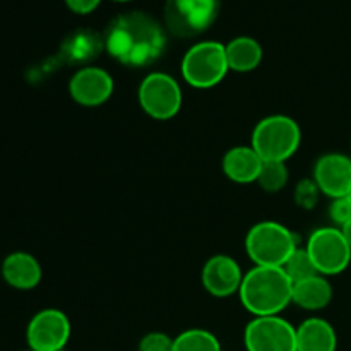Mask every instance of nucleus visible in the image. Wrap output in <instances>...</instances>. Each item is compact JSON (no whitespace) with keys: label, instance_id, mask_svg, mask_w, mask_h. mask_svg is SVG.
Returning <instances> with one entry per match:
<instances>
[{"label":"nucleus","instance_id":"f257e3e1","mask_svg":"<svg viewBox=\"0 0 351 351\" xmlns=\"http://www.w3.org/2000/svg\"><path fill=\"white\" fill-rule=\"evenodd\" d=\"M108 53L127 67H146L161 57L167 34L161 24L146 12H125L110 23L105 34Z\"/></svg>","mask_w":351,"mask_h":351},{"label":"nucleus","instance_id":"f03ea898","mask_svg":"<svg viewBox=\"0 0 351 351\" xmlns=\"http://www.w3.org/2000/svg\"><path fill=\"white\" fill-rule=\"evenodd\" d=\"M240 302L254 317L280 315L293 297V281L283 267L254 266L239 290Z\"/></svg>","mask_w":351,"mask_h":351},{"label":"nucleus","instance_id":"7ed1b4c3","mask_svg":"<svg viewBox=\"0 0 351 351\" xmlns=\"http://www.w3.org/2000/svg\"><path fill=\"white\" fill-rule=\"evenodd\" d=\"M297 249L295 233L276 221L257 223L245 237L247 256L256 266L283 267Z\"/></svg>","mask_w":351,"mask_h":351},{"label":"nucleus","instance_id":"20e7f679","mask_svg":"<svg viewBox=\"0 0 351 351\" xmlns=\"http://www.w3.org/2000/svg\"><path fill=\"white\" fill-rule=\"evenodd\" d=\"M302 143L300 125L291 117L269 115L261 120L252 132V144L263 161L287 163Z\"/></svg>","mask_w":351,"mask_h":351},{"label":"nucleus","instance_id":"39448f33","mask_svg":"<svg viewBox=\"0 0 351 351\" xmlns=\"http://www.w3.org/2000/svg\"><path fill=\"white\" fill-rule=\"evenodd\" d=\"M228 71L226 48L218 41H199L182 58V77L195 89L215 88Z\"/></svg>","mask_w":351,"mask_h":351},{"label":"nucleus","instance_id":"423d86ee","mask_svg":"<svg viewBox=\"0 0 351 351\" xmlns=\"http://www.w3.org/2000/svg\"><path fill=\"white\" fill-rule=\"evenodd\" d=\"M221 0H167L165 24L178 38H194L213 26Z\"/></svg>","mask_w":351,"mask_h":351},{"label":"nucleus","instance_id":"0eeeda50","mask_svg":"<svg viewBox=\"0 0 351 351\" xmlns=\"http://www.w3.org/2000/svg\"><path fill=\"white\" fill-rule=\"evenodd\" d=\"M307 252L315 269L322 276L341 274L351 263V247L341 228L324 226L311 233L307 240Z\"/></svg>","mask_w":351,"mask_h":351},{"label":"nucleus","instance_id":"6e6552de","mask_svg":"<svg viewBox=\"0 0 351 351\" xmlns=\"http://www.w3.org/2000/svg\"><path fill=\"white\" fill-rule=\"evenodd\" d=\"M139 105L154 120H170L182 108V88L177 79L165 72H151L137 91Z\"/></svg>","mask_w":351,"mask_h":351},{"label":"nucleus","instance_id":"1a4fd4ad","mask_svg":"<svg viewBox=\"0 0 351 351\" xmlns=\"http://www.w3.org/2000/svg\"><path fill=\"white\" fill-rule=\"evenodd\" d=\"M247 351H297V328L281 315L254 317L243 332Z\"/></svg>","mask_w":351,"mask_h":351},{"label":"nucleus","instance_id":"9d476101","mask_svg":"<svg viewBox=\"0 0 351 351\" xmlns=\"http://www.w3.org/2000/svg\"><path fill=\"white\" fill-rule=\"evenodd\" d=\"M71 321L58 308H43L26 328V341L33 351H64L71 339Z\"/></svg>","mask_w":351,"mask_h":351},{"label":"nucleus","instance_id":"9b49d317","mask_svg":"<svg viewBox=\"0 0 351 351\" xmlns=\"http://www.w3.org/2000/svg\"><path fill=\"white\" fill-rule=\"evenodd\" d=\"M113 77L101 67L79 69L69 82V93L77 105L95 108L108 101L113 95Z\"/></svg>","mask_w":351,"mask_h":351},{"label":"nucleus","instance_id":"f8f14e48","mask_svg":"<svg viewBox=\"0 0 351 351\" xmlns=\"http://www.w3.org/2000/svg\"><path fill=\"white\" fill-rule=\"evenodd\" d=\"M243 276L245 274L242 273V267L233 257L218 254L206 261L201 273V281L209 295L226 298L232 297L233 293H239Z\"/></svg>","mask_w":351,"mask_h":351},{"label":"nucleus","instance_id":"ddd939ff","mask_svg":"<svg viewBox=\"0 0 351 351\" xmlns=\"http://www.w3.org/2000/svg\"><path fill=\"white\" fill-rule=\"evenodd\" d=\"M314 182L328 197H346L351 192V158L341 153L322 154L315 161Z\"/></svg>","mask_w":351,"mask_h":351},{"label":"nucleus","instance_id":"4468645a","mask_svg":"<svg viewBox=\"0 0 351 351\" xmlns=\"http://www.w3.org/2000/svg\"><path fill=\"white\" fill-rule=\"evenodd\" d=\"M41 266L34 256L27 252H12L3 259L2 278L9 287L16 290H33L40 285Z\"/></svg>","mask_w":351,"mask_h":351},{"label":"nucleus","instance_id":"2eb2a0df","mask_svg":"<svg viewBox=\"0 0 351 351\" xmlns=\"http://www.w3.org/2000/svg\"><path fill=\"white\" fill-rule=\"evenodd\" d=\"M264 161L252 146H235L223 156V171L237 184L257 182Z\"/></svg>","mask_w":351,"mask_h":351},{"label":"nucleus","instance_id":"dca6fc26","mask_svg":"<svg viewBox=\"0 0 351 351\" xmlns=\"http://www.w3.org/2000/svg\"><path fill=\"white\" fill-rule=\"evenodd\" d=\"M338 335L331 322L308 317L297 328V351H336Z\"/></svg>","mask_w":351,"mask_h":351},{"label":"nucleus","instance_id":"f3484780","mask_svg":"<svg viewBox=\"0 0 351 351\" xmlns=\"http://www.w3.org/2000/svg\"><path fill=\"white\" fill-rule=\"evenodd\" d=\"M332 300V287L328 276L315 274L308 280L293 285L291 304L298 305L304 311L317 312L328 307Z\"/></svg>","mask_w":351,"mask_h":351},{"label":"nucleus","instance_id":"a211bd4d","mask_svg":"<svg viewBox=\"0 0 351 351\" xmlns=\"http://www.w3.org/2000/svg\"><path fill=\"white\" fill-rule=\"evenodd\" d=\"M225 48L228 67L233 72H240V74L252 72L263 62V47L259 41L250 36L235 38L228 45H225Z\"/></svg>","mask_w":351,"mask_h":351},{"label":"nucleus","instance_id":"6ab92c4d","mask_svg":"<svg viewBox=\"0 0 351 351\" xmlns=\"http://www.w3.org/2000/svg\"><path fill=\"white\" fill-rule=\"evenodd\" d=\"M173 351H223V348L213 332L194 328L173 338Z\"/></svg>","mask_w":351,"mask_h":351},{"label":"nucleus","instance_id":"aec40b11","mask_svg":"<svg viewBox=\"0 0 351 351\" xmlns=\"http://www.w3.org/2000/svg\"><path fill=\"white\" fill-rule=\"evenodd\" d=\"M288 177H290V171H288L287 163H283V161H264L257 184L263 191L276 194V192L283 191L285 185L288 184Z\"/></svg>","mask_w":351,"mask_h":351},{"label":"nucleus","instance_id":"412c9836","mask_svg":"<svg viewBox=\"0 0 351 351\" xmlns=\"http://www.w3.org/2000/svg\"><path fill=\"white\" fill-rule=\"evenodd\" d=\"M283 269L285 273L288 274V278L293 281V285L300 283V281L308 280V278L319 274L317 269H315L314 263H312L311 256H308L307 249H300V247H298V249L291 254L290 259L285 263Z\"/></svg>","mask_w":351,"mask_h":351},{"label":"nucleus","instance_id":"4be33fe9","mask_svg":"<svg viewBox=\"0 0 351 351\" xmlns=\"http://www.w3.org/2000/svg\"><path fill=\"white\" fill-rule=\"evenodd\" d=\"M319 194H321V191H319L317 184L314 180H302L297 185V191H295V201L300 208L312 209L317 204Z\"/></svg>","mask_w":351,"mask_h":351},{"label":"nucleus","instance_id":"5701e85b","mask_svg":"<svg viewBox=\"0 0 351 351\" xmlns=\"http://www.w3.org/2000/svg\"><path fill=\"white\" fill-rule=\"evenodd\" d=\"M139 351H173V338L165 332H147L139 341Z\"/></svg>","mask_w":351,"mask_h":351},{"label":"nucleus","instance_id":"b1692460","mask_svg":"<svg viewBox=\"0 0 351 351\" xmlns=\"http://www.w3.org/2000/svg\"><path fill=\"white\" fill-rule=\"evenodd\" d=\"M329 216L339 228H343L346 223L351 221V201L348 195L332 199L331 206H329Z\"/></svg>","mask_w":351,"mask_h":351},{"label":"nucleus","instance_id":"393cba45","mask_svg":"<svg viewBox=\"0 0 351 351\" xmlns=\"http://www.w3.org/2000/svg\"><path fill=\"white\" fill-rule=\"evenodd\" d=\"M101 0H65L69 9L75 14H89L99 5Z\"/></svg>","mask_w":351,"mask_h":351},{"label":"nucleus","instance_id":"a878e982","mask_svg":"<svg viewBox=\"0 0 351 351\" xmlns=\"http://www.w3.org/2000/svg\"><path fill=\"white\" fill-rule=\"evenodd\" d=\"M341 232H343V235L346 237V240H348V243H350V247H351V221H348L345 226H343Z\"/></svg>","mask_w":351,"mask_h":351},{"label":"nucleus","instance_id":"bb28decb","mask_svg":"<svg viewBox=\"0 0 351 351\" xmlns=\"http://www.w3.org/2000/svg\"><path fill=\"white\" fill-rule=\"evenodd\" d=\"M117 2H129V0H117Z\"/></svg>","mask_w":351,"mask_h":351},{"label":"nucleus","instance_id":"cd10ccee","mask_svg":"<svg viewBox=\"0 0 351 351\" xmlns=\"http://www.w3.org/2000/svg\"><path fill=\"white\" fill-rule=\"evenodd\" d=\"M348 197H350V201H351V192H350V194H348Z\"/></svg>","mask_w":351,"mask_h":351},{"label":"nucleus","instance_id":"c85d7f7f","mask_svg":"<svg viewBox=\"0 0 351 351\" xmlns=\"http://www.w3.org/2000/svg\"><path fill=\"white\" fill-rule=\"evenodd\" d=\"M24 351H33V350H29V348H27V350H24Z\"/></svg>","mask_w":351,"mask_h":351}]
</instances>
